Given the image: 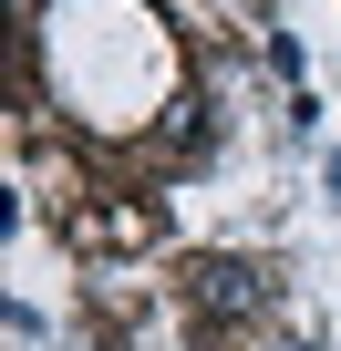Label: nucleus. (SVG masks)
Wrapping results in <instances>:
<instances>
[{
	"label": "nucleus",
	"instance_id": "nucleus-1",
	"mask_svg": "<svg viewBox=\"0 0 341 351\" xmlns=\"http://www.w3.org/2000/svg\"><path fill=\"white\" fill-rule=\"evenodd\" d=\"M197 300H207V310H259V269L207 258V269H197Z\"/></svg>",
	"mask_w": 341,
	"mask_h": 351
}]
</instances>
